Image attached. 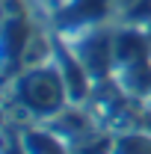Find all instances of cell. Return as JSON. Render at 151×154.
<instances>
[{"label":"cell","instance_id":"277c9868","mask_svg":"<svg viewBox=\"0 0 151 154\" xmlns=\"http://www.w3.org/2000/svg\"><path fill=\"white\" fill-rule=\"evenodd\" d=\"M30 154H62V151H59V145L54 139H48V136H42V134H33V139H30Z\"/></svg>","mask_w":151,"mask_h":154},{"label":"cell","instance_id":"5b68a950","mask_svg":"<svg viewBox=\"0 0 151 154\" xmlns=\"http://www.w3.org/2000/svg\"><path fill=\"white\" fill-rule=\"evenodd\" d=\"M104 0H80L77 3V15H83V18H95V15H101L104 12Z\"/></svg>","mask_w":151,"mask_h":154},{"label":"cell","instance_id":"8992f818","mask_svg":"<svg viewBox=\"0 0 151 154\" xmlns=\"http://www.w3.org/2000/svg\"><path fill=\"white\" fill-rule=\"evenodd\" d=\"M122 148H125L128 154H142V151H145V142H142V139H125Z\"/></svg>","mask_w":151,"mask_h":154},{"label":"cell","instance_id":"7a4b0ae2","mask_svg":"<svg viewBox=\"0 0 151 154\" xmlns=\"http://www.w3.org/2000/svg\"><path fill=\"white\" fill-rule=\"evenodd\" d=\"M24 38H27V27L21 21H9L6 24V51L15 54L18 48H24Z\"/></svg>","mask_w":151,"mask_h":154},{"label":"cell","instance_id":"6da1fadb","mask_svg":"<svg viewBox=\"0 0 151 154\" xmlns=\"http://www.w3.org/2000/svg\"><path fill=\"white\" fill-rule=\"evenodd\" d=\"M24 95H27V101H30L33 107H39V110L57 107V104H59V83H57L51 74L39 71V74H33L30 80H27Z\"/></svg>","mask_w":151,"mask_h":154},{"label":"cell","instance_id":"3957f363","mask_svg":"<svg viewBox=\"0 0 151 154\" xmlns=\"http://www.w3.org/2000/svg\"><path fill=\"white\" fill-rule=\"evenodd\" d=\"M116 54L119 59H133L136 54H142V42L136 36H122V42L116 45Z\"/></svg>","mask_w":151,"mask_h":154}]
</instances>
